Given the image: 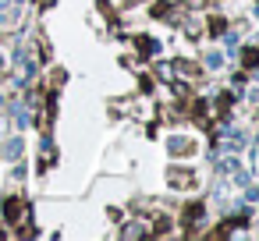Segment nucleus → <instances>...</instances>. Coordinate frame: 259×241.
<instances>
[{
	"mask_svg": "<svg viewBox=\"0 0 259 241\" xmlns=\"http://www.w3.org/2000/svg\"><path fill=\"white\" fill-rule=\"evenodd\" d=\"M255 61H259V50H245V64H248V68H252V64H255Z\"/></svg>",
	"mask_w": 259,
	"mask_h": 241,
	"instance_id": "nucleus-1",
	"label": "nucleus"
}]
</instances>
